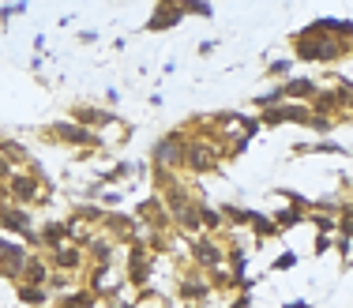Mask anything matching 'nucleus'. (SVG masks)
<instances>
[{
    "instance_id": "9",
    "label": "nucleus",
    "mask_w": 353,
    "mask_h": 308,
    "mask_svg": "<svg viewBox=\"0 0 353 308\" xmlns=\"http://www.w3.org/2000/svg\"><path fill=\"white\" fill-rule=\"evenodd\" d=\"M181 15H184V4H158L150 23H147V30H170L181 23Z\"/></svg>"
},
{
    "instance_id": "27",
    "label": "nucleus",
    "mask_w": 353,
    "mask_h": 308,
    "mask_svg": "<svg viewBox=\"0 0 353 308\" xmlns=\"http://www.w3.org/2000/svg\"><path fill=\"white\" fill-rule=\"evenodd\" d=\"M285 308H308V301H290Z\"/></svg>"
},
{
    "instance_id": "12",
    "label": "nucleus",
    "mask_w": 353,
    "mask_h": 308,
    "mask_svg": "<svg viewBox=\"0 0 353 308\" xmlns=\"http://www.w3.org/2000/svg\"><path fill=\"white\" fill-rule=\"evenodd\" d=\"M49 282V263L41 256H30L27 267H23V286H46Z\"/></svg>"
},
{
    "instance_id": "14",
    "label": "nucleus",
    "mask_w": 353,
    "mask_h": 308,
    "mask_svg": "<svg viewBox=\"0 0 353 308\" xmlns=\"http://www.w3.org/2000/svg\"><path fill=\"white\" fill-rule=\"evenodd\" d=\"M87 252H90V260H94L98 267H109V260H113V237H90Z\"/></svg>"
},
{
    "instance_id": "7",
    "label": "nucleus",
    "mask_w": 353,
    "mask_h": 308,
    "mask_svg": "<svg viewBox=\"0 0 353 308\" xmlns=\"http://www.w3.org/2000/svg\"><path fill=\"white\" fill-rule=\"evenodd\" d=\"M27 248L23 245H8V252L0 256V274L4 278H23V267H27Z\"/></svg>"
},
{
    "instance_id": "21",
    "label": "nucleus",
    "mask_w": 353,
    "mask_h": 308,
    "mask_svg": "<svg viewBox=\"0 0 353 308\" xmlns=\"http://www.w3.org/2000/svg\"><path fill=\"white\" fill-rule=\"evenodd\" d=\"M68 282H72V274H64V271H49V282H46V286H53V289H68Z\"/></svg>"
},
{
    "instance_id": "24",
    "label": "nucleus",
    "mask_w": 353,
    "mask_h": 308,
    "mask_svg": "<svg viewBox=\"0 0 353 308\" xmlns=\"http://www.w3.org/2000/svg\"><path fill=\"white\" fill-rule=\"evenodd\" d=\"M297 218H301L297 211H282V214H274V222H282V229L290 226V222H297Z\"/></svg>"
},
{
    "instance_id": "8",
    "label": "nucleus",
    "mask_w": 353,
    "mask_h": 308,
    "mask_svg": "<svg viewBox=\"0 0 353 308\" xmlns=\"http://www.w3.org/2000/svg\"><path fill=\"white\" fill-rule=\"evenodd\" d=\"M53 267L64 271V274L79 271L83 267V248L79 245H68V240H64V245H57L53 248Z\"/></svg>"
},
{
    "instance_id": "17",
    "label": "nucleus",
    "mask_w": 353,
    "mask_h": 308,
    "mask_svg": "<svg viewBox=\"0 0 353 308\" xmlns=\"http://www.w3.org/2000/svg\"><path fill=\"white\" fill-rule=\"evenodd\" d=\"M199 226H203V229H222V226H225L222 211H211V207H199Z\"/></svg>"
},
{
    "instance_id": "1",
    "label": "nucleus",
    "mask_w": 353,
    "mask_h": 308,
    "mask_svg": "<svg viewBox=\"0 0 353 308\" xmlns=\"http://www.w3.org/2000/svg\"><path fill=\"white\" fill-rule=\"evenodd\" d=\"M184 151H188V139L181 136V132H170V136H162L154 143V165L158 170H165V173H176V170H184Z\"/></svg>"
},
{
    "instance_id": "22",
    "label": "nucleus",
    "mask_w": 353,
    "mask_h": 308,
    "mask_svg": "<svg viewBox=\"0 0 353 308\" xmlns=\"http://www.w3.org/2000/svg\"><path fill=\"white\" fill-rule=\"evenodd\" d=\"M245 263H248V256L241 252V248H233V252H230V267H233V274H241V271H245Z\"/></svg>"
},
{
    "instance_id": "20",
    "label": "nucleus",
    "mask_w": 353,
    "mask_h": 308,
    "mask_svg": "<svg viewBox=\"0 0 353 308\" xmlns=\"http://www.w3.org/2000/svg\"><path fill=\"white\" fill-rule=\"evenodd\" d=\"M285 94H293V98H301V94H312V83H308V79H293L290 87H285Z\"/></svg>"
},
{
    "instance_id": "25",
    "label": "nucleus",
    "mask_w": 353,
    "mask_h": 308,
    "mask_svg": "<svg viewBox=\"0 0 353 308\" xmlns=\"http://www.w3.org/2000/svg\"><path fill=\"white\" fill-rule=\"evenodd\" d=\"M102 203H105V207H117V203H121V192H105Z\"/></svg>"
},
{
    "instance_id": "13",
    "label": "nucleus",
    "mask_w": 353,
    "mask_h": 308,
    "mask_svg": "<svg viewBox=\"0 0 353 308\" xmlns=\"http://www.w3.org/2000/svg\"><path fill=\"white\" fill-rule=\"evenodd\" d=\"M181 297L184 301H207V297H211V286H207V278H199V274H188V278L181 282Z\"/></svg>"
},
{
    "instance_id": "18",
    "label": "nucleus",
    "mask_w": 353,
    "mask_h": 308,
    "mask_svg": "<svg viewBox=\"0 0 353 308\" xmlns=\"http://www.w3.org/2000/svg\"><path fill=\"white\" fill-rule=\"evenodd\" d=\"M61 308H94V294H90V289H83V294H68L61 301Z\"/></svg>"
},
{
    "instance_id": "2",
    "label": "nucleus",
    "mask_w": 353,
    "mask_h": 308,
    "mask_svg": "<svg viewBox=\"0 0 353 308\" xmlns=\"http://www.w3.org/2000/svg\"><path fill=\"white\" fill-rule=\"evenodd\" d=\"M4 185H8V199H12L15 207L46 203V196H41V177H34V173H12Z\"/></svg>"
},
{
    "instance_id": "3",
    "label": "nucleus",
    "mask_w": 353,
    "mask_h": 308,
    "mask_svg": "<svg viewBox=\"0 0 353 308\" xmlns=\"http://www.w3.org/2000/svg\"><path fill=\"white\" fill-rule=\"evenodd\" d=\"M222 165V154H218L214 143L207 139H188V151H184V170L192 173H214Z\"/></svg>"
},
{
    "instance_id": "19",
    "label": "nucleus",
    "mask_w": 353,
    "mask_h": 308,
    "mask_svg": "<svg viewBox=\"0 0 353 308\" xmlns=\"http://www.w3.org/2000/svg\"><path fill=\"white\" fill-rule=\"evenodd\" d=\"M188 12H196V15H203V19H211L214 8H211V4H203V0H188V4H184V15H188Z\"/></svg>"
},
{
    "instance_id": "15",
    "label": "nucleus",
    "mask_w": 353,
    "mask_h": 308,
    "mask_svg": "<svg viewBox=\"0 0 353 308\" xmlns=\"http://www.w3.org/2000/svg\"><path fill=\"white\" fill-rule=\"evenodd\" d=\"M0 158H4L8 165H12V162H23V158H27V151H23V147L15 143V139L0 136Z\"/></svg>"
},
{
    "instance_id": "10",
    "label": "nucleus",
    "mask_w": 353,
    "mask_h": 308,
    "mask_svg": "<svg viewBox=\"0 0 353 308\" xmlns=\"http://www.w3.org/2000/svg\"><path fill=\"white\" fill-rule=\"evenodd\" d=\"M147 274H150V256L136 245L128 252V282H132V286H143V282H147Z\"/></svg>"
},
{
    "instance_id": "4",
    "label": "nucleus",
    "mask_w": 353,
    "mask_h": 308,
    "mask_svg": "<svg viewBox=\"0 0 353 308\" xmlns=\"http://www.w3.org/2000/svg\"><path fill=\"white\" fill-rule=\"evenodd\" d=\"M49 139H57V143H72V147H102V139H98V132L83 128V124H49Z\"/></svg>"
},
{
    "instance_id": "16",
    "label": "nucleus",
    "mask_w": 353,
    "mask_h": 308,
    "mask_svg": "<svg viewBox=\"0 0 353 308\" xmlns=\"http://www.w3.org/2000/svg\"><path fill=\"white\" fill-rule=\"evenodd\" d=\"M19 301L23 305H46L49 301V294H46V286H19Z\"/></svg>"
},
{
    "instance_id": "11",
    "label": "nucleus",
    "mask_w": 353,
    "mask_h": 308,
    "mask_svg": "<svg viewBox=\"0 0 353 308\" xmlns=\"http://www.w3.org/2000/svg\"><path fill=\"white\" fill-rule=\"evenodd\" d=\"M75 124H83V128H102V124H113V113L105 110H90V105H75Z\"/></svg>"
},
{
    "instance_id": "26",
    "label": "nucleus",
    "mask_w": 353,
    "mask_h": 308,
    "mask_svg": "<svg viewBox=\"0 0 353 308\" xmlns=\"http://www.w3.org/2000/svg\"><path fill=\"white\" fill-rule=\"evenodd\" d=\"M4 203H12V199H8V185L0 181V207H4Z\"/></svg>"
},
{
    "instance_id": "6",
    "label": "nucleus",
    "mask_w": 353,
    "mask_h": 308,
    "mask_svg": "<svg viewBox=\"0 0 353 308\" xmlns=\"http://www.w3.org/2000/svg\"><path fill=\"white\" fill-rule=\"evenodd\" d=\"M192 252H196V263L199 267H207V271H218L225 263V252H222V245H214V240H196L192 245Z\"/></svg>"
},
{
    "instance_id": "5",
    "label": "nucleus",
    "mask_w": 353,
    "mask_h": 308,
    "mask_svg": "<svg viewBox=\"0 0 353 308\" xmlns=\"http://www.w3.org/2000/svg\"><path fill=\"white\" fill-rule=\"evenodd\" d=\"M0 226L27 237V233H30V211H27V207H15V203H4V207H0Z\"/></svg>"
},
{
    "instance_id": "23",
    "label": "nucleus",
    "mask_w": 353,
    "mask_h": 308,
    "mask_svg": "<svg viewBox=\"0 0 353 308\" xmlns=\"http://www.w3.org/2000/svg\"><path fill=\"white\" fill-rule=\"evenodd\" d=\"M19 12H27V4H4V8H0V15H4V23L12 19V15H19Z\"/></svg>"
}]
</instances>
